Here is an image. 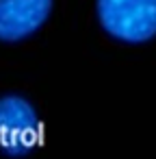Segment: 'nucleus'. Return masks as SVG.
<instances>
[{"label": "nucleus", "mask_w": 156, "mask_h": 159, "mask_svg": "<svg viewBox=\"0 0 156 159\" xmlns=\"http://www.w3.org/2000/svg\"><path fill=\"white\" fill-rule=\"evenodd\" d=\"M102 29L119 42L143 44L156 37V0H98Z\"/></svg>", "instance_id": "f257e3e1"}, {"label": "nucleus", "mask_w": 156, "mask_h": 159, "mask_svg": "<svg viewBox=\"0 0 156 159\" xmlns=\"http://www.w3.org/2000/svg\"><path fill=\"white\" fill-rule=\"evenodd\" d=\"M41 122L35 107L18 96L0 98V152L7 157H24L41 144Z\"/></svg>", "instance_id": "f03ea898"}, {"label": "nucleus", "mask_w": 156, "mask_h": 159, "mask_svg": "<svg viewBox=\"0 0 156 159\" xmlns=\"http://www.w3.org/2000/svg\"><path fill=\"white\" fill-rule=\"evenodd\" d=\"M52 11V0H0V42L31 37Z\"/></svg>", "instance_id": "7ed1b4c3"}]
</instances>
